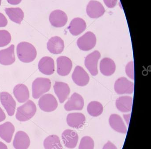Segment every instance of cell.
<instances>
[{"instance_id":"cell-10","label":"cell","mask_w":151,"mask_h":149,"mask_svg":"<svg viewBox=\"0 0 151 149\" xmlns=\"http://www.w3.org/2000/svg\"><path fill=\"white\" fill-rule=\"evenodd\" d=\"M105 9L102 4L97 1L92 0L86 7L87 15L91 18H98L103 15Z\"/></svg>"},{"instance_id":"cell-32","label":"cell","mask_w":151,"mask_h":149,"mask_svg":"<svg viewBox=\"0 0 151 149\" xmlns=\"http://www.w3.org/2000/svg\"><path fill=\"white\" fill-rule=\"evenodd\" d=\"M125 72L128 76L132 79H134V63L133 61L129 62L125 67Z\"/></svg>"},{"instance_id":"cell-13","label":"cell","mask_w":151,"mask_h":149,"mask_svg":"<svg viewBox=\"0 0 151 149\" xmlns=\"http://www.w3.org/2000/svg\"><path fill=\"white\" fill-rule=\"evenodd\" d=\"M57 72L62 76H66L70 73L72 68L71 60L66 56H60L57 59Z\"/></svg>"},{"instance_id":"cell-19","label":"cell","mask_w":151,"mask_h":149,"mask_svg":"<svg viewBox=\"0 0 151 149\" xmlns=\"http://www.w3.org/2000/svg\"><path fill=\"white\" fill-rule=\"evenodd\" d=\"M64 48L63 40L59 37H54L49 39L47 43V49L53 54H60Z\"/></svg>"},{"instance_id":"cell-33","label":"cell","mask_w":151,"mask_h":149,"mask_svg":"<svg viewBox=\"0 0 151 149\" xmlns=\"http://www.w3.org/2000/svg\"><path fill=\"white\" fill-rule=\"evenodd\" d=\"M104 3L109 8H113L116 6L117 0H103Z\"/></svg>"},{"instance_id":"cell-20","label":"cell","mask_w":151,"mask_h":149,"mask_svg":"<svg viewBox=\"0 0 151 149\" xmlns=\"http://www.w3.org/2000/svg\"><path fill=\"white\" fill-rule=\"evenodd\" d=\"M67 123L70 127L74 128H82L86 121V117L81 113H72L69 114L67 116Z\"/></svg>"},{"instance_id":"cell-6","label":"cell","mask_w":151,"mask_h":149,"mask_svg":"<svg viewBox=\"0 0 151 149\" xmlns=\"http://www.w3.org/2000/svg\"><path fill=\"white\" fill-rule=\"evenodd\" d=\"M134 88L133 83L126 77H120L115 83V91L118 94H132L134 91Z\"/></svg>"},{"instance_id":"cell-5","label":"cell","mask_w":151,"mask_h":149,"mask_svg":"<svg viewBox=\"0 0 151 149\" xmlns=\"http://www.w3.org/2000/svg\"><path fill=\"white\" fill-rule=\"evenodd\" d=\"M40 108L45 112L55 111L58 107V102L55 97L51 94H46L42 96L38 101Z\"/></svg>"},{"instance_id":"cell-39","label":"cell","mask_w":151,"mask_h":149,"mask_svg":"<svg viewBox=\"0 0 151 149\" xmlns=\"http://www.w3.org/2000/svg\"><path fill=\"white\" fill-rule=\"evenodd\" d=\"M1 0H0V6H1Z\"/></svg>"},{"instance_id":"cell-2","label":"cell","mask_w":151,"mask_h":149,"mask_svg":"<svg viewBox=\"0 0 151 149\" xmlns=\"http://www.w3.org/2000/svg\"><path fill=\"white\" fill-rule=\"evenodd\" d=\"M37 110L35 103L32 100H28L17 108L16 117L19 121H27L35 115Z\"/></svg>"},{"instance_id":"cell-4","label":"cell","mask_w":151,"mask_h":149,"mask_svg":"<svg viewBox=\"0 0 151 149\" xmlns=\"http://www.w3.org/2000/svg\"><path fill=\"white\" fill-rule=\"evenodd\" d=\"M96 37L91 32H88L78 39L77 44L82 51H88L92 49L96 45Z\"/></svg>"},{"instance_id":"cell-21","label":"cell","mask_w":151,"mask_h":149,"mask_svg":"<svg viewBox=\"0 0 151 149\" xmlns=\"http://www.w3.org/2000/svg\"><path fill=\"white\" fill-rule=\"evenodd\" d=\"M86 28L85 21L82 18H75L71 21L68 30L73 36H77L83 33Z\"/></svg>"},{"instance_id":"cell-37","label":"cell","mask_w":151,"mask_h":149,"mask_svg":"<svg viewBox=\"0 0 151 149\" xmlns=\"http://www.w3.org/2000/svg\"><path fill=\"white\" fill-rule=\"evenodd\" d=\"M9 4L12 5H17L22 2V0H7Z\"/></svg>"},{"instance_id":"cell-16","label":"cell","mask_w":151,"mask_h":149,"mask_svg":"<svg viewBox=\"0 0 151 149\" xmlns=\"http://www.w3.org/2000/svg\"><path fill=\"white\" fill-rule=\"evenodd\" d=\"M14 45H11L8 48L0 51V64L4 66L13 64L15 62Z\"/></svg>"},{"instance_id":"cell-38","label":"cell","mask_w":151,"mask_h":149,"mask_svg":"<svg viewBox=\"0 0 151 149\" xmlns=\"http://www.w3.org/2000/svg\"><path fill=\"white\" fill-rule=\"evenodd\" d=\"M0 149H8L7 146L4 143L0 142Z\"/></svg>"},{"instance_id":"cell-31","label":"cell","mask_w":151,"mask_h":149,"mask_svg":"<svg viewBox=\"0 0 151 149\" xmlns=\"http://www.w3.org/2000/svg\"><path fill=\"white\" fill-rule=\"evenodd\" d=\"M11 36L8 31L0 30V47L8 45L11 41Z\"/></svg>"},{"instance_id":"cell-11","label":"cell","mask_w":151,"mask_h":149,"mask_svg":"<svg viewBox=\"0 0 151 149\" xmlns=\"http://www.w3.org/2000/svg\"><path fill=\"white\" fill-rule=\"evenodd\" d=\"M84 105V102L83 97L78 93L75 92L64 105V108L68 111L81 110L83 108Z\"/></svg>"},{"instance_id":"cell-26","label":"cell","mask_w":151,"mask_h":149,"mask_svg":"<svg viewBox=\"0 0 151 149\" xmlns=\"http://www.w3.org/2000/svg\"><path fill=\"white\" fill-rule=\"evenodd\" d=\"M132 98L129 96H122L116 100V106L119 111L122 112H128L132 109Z\"/></svg>"},{"instance_id":"cell-27","label":"cell","mask_w":151,"mask_h":149,"mask_svg":"<svg viewBox=\"0 0 151 149\" xmlns=\"http://www.w3.org/2000/svg\"><path fill=\"white\" fill-rule=\"evenodd\" d=\"M5 12L12 21L18 24H21L24 18V13L20 8H6Z\"/></svg>"},{"instance_id":"cell-25","label":"cell","mask_w":151,"mask_h":149,"mask_svg":"<svg viewBox=\"0 0 151 149\" xmlns=\"http://www.w3.org/2000/svg\"><path fill=\"white\" fill-rule=\"evenodd\" d=\"M100 70L102 74L106 76L112 75L116 70L114 62L110 58H105L101 61Z\"/></svg>"},{"instance_id":"cell-22","label":"cell","mask_w":151,"mask_h":149,"mask_svg":"<svg viewBox=\"0 0 151 149\" xmlns=\"http://www.w3.org/2000/svg\"><path fill=\"white\" fill-rule=\"evenodd\" d=\"M14 94L19 103H24L29 99V92L28 87L23 84H19L15 86Z\"/></svg>"},{"instance_id":"cell-35","label":"cell","mask_w":151,"mask_h":149,"mask_svg":"<svg viewBox=\"0 0 151 149\" xmlns=\"http://www.w3.org/2000/svg\"><path fill=\"white\" fill-rule=\"evenodd\" d=\"M102 149H117L114 144L111 143L110 141H108L103 146Z\"/></svg>"},{"instance_id":"cell-28","label":"cell","mask_w":151,"mask_h":149,"mask_svg":"<svg viewBox=\"0 0 151 149\" xmlns=\"http://www.w3.org/2000/svg\"><path fill=\"white\" fill-rule=\"evenodd\" d=\"M44 145L45 149H63L60 138L56 135H50L44 141Z\"/></svg>"},{"instance_id":"cell-1","label":"cell","mask_w":151,"mask_h":149,"mask_svg":"<svg viewBox=\"0 0 151 149\" xmlns=\"http://www.w3.org/2000/svg\"><path fill=\"white\" fill-rule=\"evenodd\" d=\"M17 53L19 59L24 63L32 62L37 56V50L35 47L26 42H21L17 45Z\"/></svg>"},{"instance_id":"cell-7","label":"cell","mask_w":151,"mask_h":149,"mask_svg":"<svg viewBox=\"0 0 151 149\" xmlns=\"http://www.w3.org/2000/svg\"><path fill=\"white\" fill-rule=\"evenodd\" d=\"M100 57V53L98 51H94L86 57L85 65L92 75L98 74V62Z\"/></svg>"},{"instance_id":"cell-18","label":"cell","mask_w":151,"mask_h":149,"mask_svg":"<svg viewBox=\"0 0 151 149\" xmlns=\"http://www.w3.org/2000/svg\"><path fill=\"white\" fill-rule=\"evenodd\" d=\"M38 66L39 70L44 74L51 75L54 73V61L51 57H43L40 60Z\"/></svg>"},{"instance_id":"cell-17","label":"cell","mask_w":151,"mask_h":149,"mask_svg":"<svg viewBox=\"0 0 151 149\" xmlns=\"http://www.w3.org/2000/svg\"><path fill=\"white\" fill-rule=\"evenodd\" d=\"M53 88L60 103H63L68 98L70 93V89L68 85L63 82H56Z\"/></svg>"},{"instance_id":"cell-12","label":"cell","mask_w":151,"mask_h":149,"mask_svg":"<svg viewBox=\"0 0 151 149\" xmlns=\"http://www.w3.org/2000/svg\"><path fill=\"white\" fill-rule=\"evenodd\" d=\"M73 82L78 86H84L87 85L90 81V77L86 71L80 66L75 68L72 75Z\"/></svg>"},{"instance_id":"cell-3","label":"cell","mask_w":151,"mask_h":149,"mask_svg":"<svg viewBox=\"0 0 151 149\" xmlns=\"http://www.w3.org/2000/svg\"><path fill=\"white\" fill-rule=\"evenodd\" d=\"M51 82L48 78L38 77L34 80L32 84V97L35 99L50 90Z\"/></svg>"},{"instance_id":"cell-23","label":"cell","mask_w":151,"mask_h":149,"mask_svg":"<svg viewBox=\"0 0 151 149\" xmlns=\"http://www.w3.org/2000/svg\"><path fill=\"white\" fill-rule=\"evenodd\" d=\"M110 127L119 133L126 134L127 129L122 117L118 115L112 114L109 118Z\"/></svg>"},{"instance_id":"cell-36","label":"cell","mask_w":151,"mask_h":149,"mask_svg":"<svg viewBox=\"0 0 151 149\" xmlns=\"http://www.w3.org/2000/svg\"><path fill=\"white\" fill-rule=\"evenodd\" d=\"M6 119V115L1 107H0V122L5 120Z\"/></svg>"},{"instance_id":"cell-34","label":"cell","mask_w":151,"mask_h":149,"mask_svg":"<svg viewBox=\"0 0 151 149\" xmlns=\"http://www.w3.org/2000/svg\"><path fill=\"white\" fill-rule=\"evenodd\" d=\"M7 24V19L4 14L0 13V28L6 27Z\"/></svg>"},{"instance_id":"cell-9","label":"cell","mask_w":151,"mask_h":149,"mask_svg":"<svg viewBox=\"0 0 151 149\" xmlns=\"http://www.w3.org/2000/svg\"><path fill=\"white\" fill-rule=\"evenodd\" d=\"M68 17L65 12L60 10H55L50 14L49 21L50 23L55 28H61L66 25Z\"/></svg>"},{"instance_id":"cell-15","label":"cell","mask_w":151,"mask_h":149,"mask_svg":"<svg viewBox=\"0 0 151 149\" xmlns=\"http://www.w3.org/2000/svg\"><path fill=\"white\" fill-rule=\"evenodd\" d=\"M62 138L65 147L69 149H73L77 145L78 140V134L71 130H66L62 134Z\"/></svg>"},{"instance_id":"cell-29","label":"cell","mask_w":151,"mask_h":149,"mask_svg":"<svg viewBox=\"0 0 151 149\" xmlns=\"http://www.w3.org/2000/svg\"><path fill=\"white\" fill-rule=\"evenodd\" d=\"M87 111L92 116L97 117L102 114L103 111V106L98 101H92L87 106Z\"/></svg>"},{"instance_id":"cell-24","label":"cell","mask_w":151,"mask_h":149,"mask_svg":"<svg viewBox=\"0 0 151 149\" xmlns=\"http://www.w3.org/2000/svg\"><path fill=\"white\" fill-rule=\"evenodd\" d=\"M14 131V126L10 122L0 125V137L7 143L11 142Z\"/></svg>"},{"instance_id":"cell-8","label":"cell","mask_w":151,"mask_h":149,"mask_svg":"<svg viewBox=\"0 0 151 149\" xmlns=\"http://www.w3.org/2000/svg\"><path fill=\"white\" fill-rule=\"evenodd\" d=\"M0 100L8 115L13 116L15 111L16 102L11 94L6 92H1Z\"/></svg>"},{"instance_id":"cell-14","label":"cell","mask_w":151,"mask_h":149,"mask_svg":"<svg viewBox=\"0 0 151 149\" xmlns=\"http://www.w3.org/2000/svg\"><path fill=\"white\" fill-rule=\"evenodd\" d=\"M30 145L29 137L26 132L18 131L15 135L13 145L16 149H28Z\"/></svg>"},{"instance_id":"cell-30","label":"cell","mask_w":151,"mask_h":149,"mask_svg":"<svg viewBox=\"0 0 151 149\" xmlns=\"http://www.w3.org/2000/svg\"><path fill=\"white\" fill-rule=\"evenodd\" d=\"M94 146L93 139L90 137L85 136L81 139L78 149H93Z\"/></svg>"}]
</instances>
